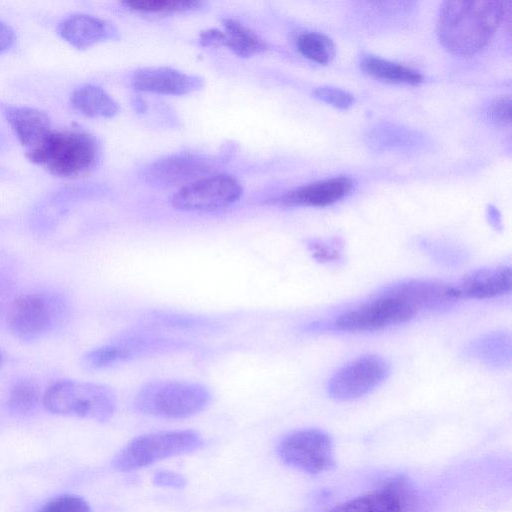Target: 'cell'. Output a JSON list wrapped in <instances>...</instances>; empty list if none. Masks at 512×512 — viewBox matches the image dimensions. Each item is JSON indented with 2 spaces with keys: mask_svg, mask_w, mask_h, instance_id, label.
<instances>
[{
  "mask_svg": "<svg viewBox=\"0 0 512 512\" xmlns=\"http://www.w3.org/2000/svg\"><path fill=\"white\" fill-rule=\"evenodd\" d=\"M503 1H445L436 21L440 43L451 53L469 56L494 36L506 11Z\"/></svg>",
  "mask_w": 512,
  "mask_h": 512,
  "instance_id": "cell-1",
  "label": "cell"
},
{
  "mask_svg": "<svg viewBox=\"0 0 512 512\" xmlns=\"http://www.w3.org/2000/svg\"><path fill=\"white\" fill-rule=\"evenodd\" d=\"M419 311L394 283L371 299L349 309L327 323L309 330L367 333L384 330L410 321Z\"/></svg>",
  "mask_w": 512,
  "mask_h": 512,
  "instance_id": "cell-2",
  "label": "cell"
},
{
  "mask_svg": "<svg viewBox=\"0 0 512 512\" xmlns=\"http://www.w3.org/2000/svg\"><path fill=\"white\" fill-rule=\"evenodd\" d=\"M26 157L55 176L74 178L96 165L99 144L93 135L83 130L52 131L38 148L27 152Z\"/></svg>",
  "mask_w": 512,
  "mask_h": 512,
  "instance_id": "cell-3",
  "label": "cell"
},
{
  "mask_svg": "<svg viewBox=\"0 0 512 512\" xmlns=\"http://www.w3.org/2000/svg\"><path fill=\"white\" fill-rule=\"evenodd\" d=\"M210 390L199 383L153 380L136 393L134 408L139 413L164 419H184L203 411L211 401Z\"/></svg>",
  "mask_w": 512,
  "mask_h": 512,
  "instance_id": "cell-4",
  "label": "cell"
},
{
  "mask_svg": "<svg viewBox=\"0 0 512 512\" xmlns=\"http://www.w3.org/2000/svg\"><path fill=\"white\" fill-rule=\"evenodd\" d=\"M45 408L54 414L109 421L117 408L114 392L107 386L77 380H60L50 385L44 395Z\"/></svg>",
  "mask_w": 512,
  "mask_h": 512,
  "instance_id": "cell-5",
  "label": "cell"
},
{
  "mask_svg": "<svg viewBox=\"0 0 512 512\" xmlns=\"http://www.w3.org/2000/svg\"><path fill=\"white\" fill-rule=\"evenodd\" d=\"M202 444V438L193 430L148 433L131 440L112 464L119 471H133L163 459L189 454Z\"/></svg>",
  "mask_w": 512,
  "mask_h": 512,
  "instance_id": "cell-6",
  "label": "cell"
},
{
  "mask_svg": "<svg viewBox=\"0 0 512 512\" xmlns=\"http://www.w3.org/2000/svg\"><path fill=\"white\" fill-rule=\"evenodd\" d=\"M276 450L283 463L311 475L331 471L336 464L332 437L316 428L286 434Z\"/></svg>",
  "mask_w": 512,
  "mask_h": 512,
  "instance_id": "cell-7",
  "label": "cell"
},
{
  "mask_svg": "<svg viewBox=\"0 0 512 512\" xmlns=\"http://www.w3.org/2000/svg\"><path fill=\"white\" fill-rule=\"evenodd\" d=\"M63 313L64 303L56 295L44 292L23 294L14 300L9 310V329L20 340H37L57 325Z\"/></svg>",
  "mask_w": 512,
  "mask_h": 512,
  "instance_id": "cell-8",
  "label": "cell"
},
{
  "mask_svg": "<svg viewBox=\"0 0 512 512\" xmlns=\"http://www.w3.org/2000/svg\"><path fill=\"white\" fill-rule=\"evenodd\" d=\"M421 506L419 490L406 477L397 475L326 512H420Z\"/></svg>",
  "mask_w": 512,
  "mask_h": 512,
  "instance_id": "cell-9",
  "label": "cell"
},
{
  "mask_svg": "<svg viewBox=\"0 0 512 512\" xmlns=\"http://www.w3.org/2000/svg\"><path fill=\"white\" fill-rule=\"evenodd\" d=\"M242 193V185L235 177L212 173L181 187L170 203L181 211L213 212L232 206Z\"/></svg>",
  "mask_w": 512,
  "mask_h": 512,
  "instance_id": "cell-10",
  "label": "cell"
},
{
  "mask_svg": "<svg viewBox=\"0 0 512 512\" xmlns=\"http://www.w3.org/2000/svg\"><path fill=\"white\" fill-rule=\"evenodd\" d=\"M185 346L183 342L161 338L145 332L125 333L109 343L91 350L83 357L89 369H103L138 357Z\"/></svg>",
  "mask_w": 512,
  "mask_h": 512,
  "instance_id": "cell-11",
  "label": "cell"
},
{
  "mask_svg": "<svg viewBox=\"0 0 512 512\" xmlns=\"http://www.w3.org/2000/svg\"><path fill=\"white\" fill-rule=\"evenodd\" d=\"M389 373L388 363L376 355L361 356L341 367L329 380L327 393L338 401L361 398L378 387Z\"/></svg>",
  "mask_w": 512,
  "mask_h": 512,
  "instance_id": "cell-12",
  "label": "cell"
},
{
  "mask_svg": "<svg viewBox=\"0 0 512 512\" xmlns=\"http://www.w3.org/2000/svg\"><path fill=\"white\" fill-rule=\"evenodd\" d=\"M212 159L191 152H181L158 159L143 170L147 183L156 187H182L211 174Z\"/></svg>",
  "mask_w": 512,
  "mask_h": 512,
  "instance_id": "cell-13",
  "label": "cell"
},
{
  "mask_svg": "<svg viewBox=\"0 0 512 512\" xmlns=\"http://www.w3.org/2000/svg\"><path fill=\"white\" fill-rule=\"evenodd\" d=\"M131 85L140 92L178 96L201 90L204 80L171 67L151 66L135 70Z\"/></svg>",
  "mask_w": 512,
  "mask_h": 512,
  "instance_id": "cell-14",
  "label": "cell"
},
{
  "mask_svg": "<svg viewBox=\"0 0 512 512\" xmlns=\"http://www.w3.org/2000/svg\"><path fill=\"white\" fill-rule=\"evenodd\" d=\"M222 28H210L200 32L198 42L204 47H225L242 58L265 53L268 43L257 33L236 19L224 18Z\"/></svg>",
  "mask_w": 512,
  "mask_h": 512,
  "instance_id": "cell-15",
  "label": "cell"
},
{
  "mask_svg": "<svg viewBox=\"0 0 512 512\" xmlns=\"http://www.w3.org/2000/svg\"><path fill=\"white\" fill-rule=\"evenodd\" d=\"M354 187L353 178L340 175L300 186L272 202L284 207H325L349 195Z\"/></svg>",
  "mask_w": 512,
  "mask_h": 512,
  "instance_id": "cell-16",
  "label": "cell"
},
{
  "mask_svg": "<svg viewBox=\"0 0 512 512\" xmlns=\"http://www.w3.org/2000/svg\"><path fill=\"white\" fill-rule=\"evenodd\" d=\"M57 31L63 40L78 50L120 37L119 30L112 22L82 13L64 18L58 24Z\"/></svg>",
  "mask_w": 512,
  "mask_h": 512,
  "instance_id": "cell-17",
  "label": "cell"
},
{
  "mask_svg": "<svg viewBox=\"0 0 512 512\" xmlns=\"http://www.w3.org/2000/svg\"><path fill=\"white\" fill-rule=\"evenodd\" d=\"M511 279L510 266L485 267L469 272L455 287L459 299H492L510 292Z\"/></svg>",
  "mask_w": 512,
  "mask_h": 512,
  "instance_id": "cell-18",
  "label": "cell"
},
{
  "mask_svg": "<svg viewBox=\"0 0 512 512\" xmlns=\"http://www.w3.org/2000/svg\"><path fill=\"white\" fill-rule=\"evenodd\" d=\"M3 113L26 153L38 148L53 131L49 116L42 110L9 106Z\"/></svg>",
  "mask_w": 512,
  "mask_h": 512,
  "instance_id": "cell-19",
  "label": "cell"
},
{
  "mask_svg": "<svg viewBox=\"0 0 512 512\" xmlns=\"http://www.w3.org/2000/svg\"><path fill=\"white\" fill-rule=\"evenodd\" d=\"M511 336L506 331L484 334L468 344L467 357L492 367H505L511 362Z\"/></svg>",
  "mask_w": 512,
  "mask_h": 512,
  "instance_id": "cell-20",
  "label": "cell"
},
{
  "mask_svg": "<svg viewBox=\"0 0 512 512\" xmlns=\"http://www.w3.org/2000/svg\"><path fill=\"white\" fill-rule=\"evenodd\" d=\"M72 106L81 114L90 118L110 119L119 111V104L103 88L84 84L77 87L71 94Z\"/></svg>",
  "mask_w": 512,
  "mask_h": 512,
  "instance_id": "cell-21",
  "label": "cell"
},
{
  "mask_svg": "<svg viewBox=\"0 0 512 512\" xmlns=\"http://www.w3.org/2000/svg\"><path fill=\"white\" fill-rule=\"evenodd\" d=\"M359 65L367 74L384 81L413 85L423 81L422 74L417 70L376 55L362 56Z\"/></svg>",
  "mask_w": 512,
  "mask_h": 512,
  "instance_id": "cell-22",
  "label": "cell"
},
{
  "mask_svg": "<svg viewBox=\"0 0 512 512\" xmlns=\"http://www.w3.org/2000/svg\"><path fill=\"white\" fill-rule=\"evenodd\" d=\"M121 4L138 14L173 15L199 11L206 3L198 0H129Z\"/></svg>",
  "mask_w": 512,
  "mask_h": 512,
  "instance_id": "cell-23",
  "label": "cell"
},
{
  "mask_svg": "<svg viewBox=\"0 0 512 512\" xmlns=\"http://www.w3.org/2000/svg\"><path fill=\"white\" fill-rule=\"evenodd\" d=\"M296 47L304 57L320 64L331 62L336 53L333 40L317 31L300 33L296 38Z\"/></svg>",
  "mask_w": 512,
  "mask_h": 512,
  "instance_id": "cell-24",
  "label": "cell"
},
{
  "mask_svg": "<svg viewBox=\"0 0 512 512\" xmlns=\"http://www.w3.org/2000/svg\"><path fill=\"white\" fill-rule=\"evenodd\" d=\"M420 250L430 259L445 267H460L468 259V253L463 248L441 241L422 240Z\"/></svg>",
  "mask_w": 512,
  "mask_h": 512,
  "instance_id": "cell-25",
  "label": "cell"
},
{
  "mask_svg": "<svg viewBox=\"0 0 512 512\" xmlns=\"http://www.w3.org/2000/svg\"><path fill=\"white\" fill-rule=\"evenodd\" d=\"M38 398L39 393L35 384L28 380H21L11 388L7 405L11 412L24 415L36 407Z\"/></svg>",
  "mask_w": 512,
  "mask_h": 512,
  "instance_id": "cell-26",
  "label": "cell"
},
{
  "mask_svg": "<svg viewBox=\"0 0 512 512\" xmlns=\"http://www.w3.org/2000/svg\"><path fill=\"white\" fill-rule=\"evenodd\" d=\"M312 257L325 264L337 263L342 259V243L337 239H312L307 242Z\"/></svg>",
  "mask_w": 512,
  "mask_h": 512,
  "instance_id": "cell-27",
  "label": "cell"
},
{
  "mask_svg": "<svg viewBox=\"0 0 512 512\" xmlns=\"http://www.w3.org/2000/svg\"><path fill=\"white\" fill-rule=\"evenodd\" d=\"M38 512H91V508L82 497L65 494L49 500Z\"/></svg>",
  "mask_w": 512,
  "mask_h": 512,
  "instance_id": "cell-28",
  "label": "cell"
},
{
  "mask_svg": "<svg viewBox=\"0 0 512 512\" xmlns=\"http://www.w3.org/2000/svg\"><path fill=\"white\" fill-rule=\"evenodd\" d=\"M313 93L318 99L340 109H347L355 102L352 93L334 86H319L314 89Z\"/></svg>",
  "mask_w": 512,
  "mask_h": 512,
  "instance_id": "cell-29",
  "label": "cell"
},
{
  "mask_svg": "<svg viewBox=\"0 0 512 512\" xmlns=\"http://www.w3.org/2000/svg\"><path fill=\"white\" fill-rule=\"evenodd\" d=\"M487 116L491 122L505 126L511 120V98L510 96H499L494 98L487 109Z\"/></svg>",
  "mask_w": 512,
  "mask_h": 512,
  "instance_id": "cell-30",
  "label": "cell"
},
{
  "mask_svg": "<svg viewBox=\"0 0 512 512\" xmlns=\"http://www.w3.org/2000/svg\"><path fill=\"white\" fill-rule=\"evenodd\" d=\"M152 481L156 486L180 489L186 486V478L174 471L159 470L152 476Z\"/></svg>",
  "mask_w": 512,
  "mask_h": 512,
  "instance_id": "cell-31",
  "label": "cell"
},
{
  "mask_svg": "<svg viewBox=\"0 0 512 512\" xmlns=\"http://www.w3.org/2000/svg\"><path fill=\"white\" fill-rule=\"evenodd\" d=\"M15 39L13 29L0 20V54L8 51L14 45Z\"/></svg>",
  "mask_w": 512,
  "mask_h": 512,
  "instance_id": "cell-32",
  "label": "cell"
},
{
  "mask_svg": "<svg viewBox=\"0 0 512 512\" xmlns=\"http://www.w3.org/2000/svg\"><path fill=\"white\" fill-rule=\"evenodd\" d=\"M488 220L495 228L501 227V217L496 208L488 209Z\"/></svg>",
  "mask_w": 512,
  "mask_h": 512,
  "instance_id": "cell-33",
  "label": "cell"
},
{
  "mask_svg": "<svg viewBox=\"0 0 512 512\" xmlns=\"http://www.w3.org/2000/svg\"><path fill=\"white\" fill-rule=\"evenodd\" d=\"M6 144H7L6 138H5L4 134L0 131V152L2 150H4V148L6 147Z\"/></svg>",
  "mask_w": 512,
  "mask_h": 512,
  "instance_id": "cell-34",
  "label": "cell"
},
{
  "mask_svg": "<svg viewBox=\"0 0 512 512\" xmlns=\"http://www.w3.org/2000/svg\"><path fill=\"white\" fill-rule=\"evenodd\" d=\"M0 362H1V355H0Z\"/></svg>",
  "mask_w": 512,
  "mask_h": 512,
  "instance_id": "cell-35",
  "label": "cell"
}]
</instances>
